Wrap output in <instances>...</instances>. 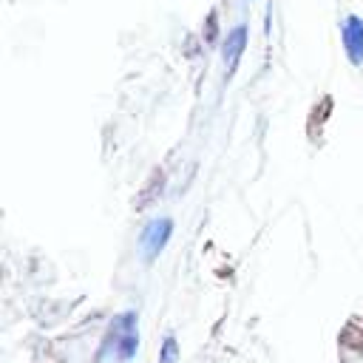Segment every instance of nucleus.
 <instances>
[{
	"mask_svg": "<svg viewBox=\"0 0 363 363\" xmlns=\"http://www.w3.org/2000/svg\"><path fill=\"white\" fill-rule=\"evenodd\" d=\"M173 357H176V343H173V337H167V340H164V354H162V363H173Z\"/></svg>",
	"mask_w": 363,
	"mask_h": 363,
	"instance_id": "4",
	"label": "nucleus"
},
{
	"mask_svg": "<svg viewBox=\"0 0 363 363\" xmlns=\"http://www.w3.org/2000/svg\"><path fill=\"white\" fill-rule=\"evenodd\" d=\"M244 48H247V26H244V23H238V26H233V28L227 31V37H224V48H221V57H224L227 74H233V71H235V65H238V60H241Z\"/></svg>",
	"mask_w": 363,
	"mask_h": 363,
	"instance_id": "3",
	"label": "nucleus"
},
{
	"mask_svg": "<svg viewBox=\"0 0 363 363\" xmlns=\"http://www.w3.org/2000/svg\"><path fill=\"white\" fill-rule=\"evenodd\" d=\"M340 40H343V51H346L349 62L363 65V17L346 14L340 23Z\"/></svg>",
	"mask_w": 363,
	"mask_h": 363,
	"instance_id": "2",
	"label": "nucleus"
},
{
	"mask_svg": "<svg viewBox=\"0 0 363 363\" xmlns=\"http://www.w3.org/2000/svg\"><path fill=\"white\" fill-rule=\"evenodd\" d=\"M170 233H173V221L170 218H153V221H147V227L139 235V247H142V252H145L147 261H153L164 250Z\"/></svg>",
	"mask_w": 363,
	"mask_h": 363,
	"instance_id": "1",
	"label": "nucleus"
}]
</instances>
